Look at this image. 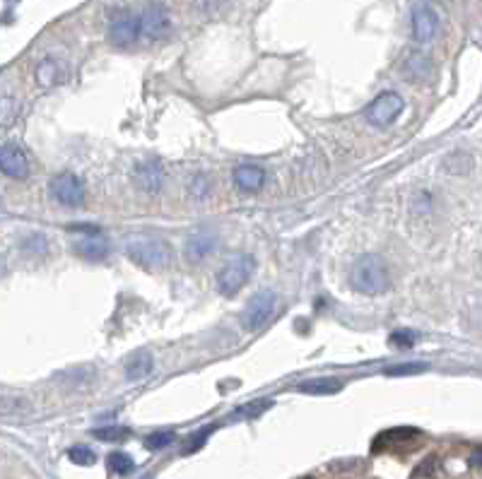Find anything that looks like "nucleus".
<instances>
[{
	"label": "nucleus",
	"mask_w": 482,
	"mask_h": 479,
	"mask_svg": "<svg viewBox=\"0 0 482 479\" xmlns=\"http://www.w3.org/2000/svg\"><path fill=\"white\" fill-rule=\"evenodd\" d=\"M234 183L239 190H248V193H256V190L263 188L265 183V171L256 164H241L234 169Z\"/></svg>",
	"instance_id": "nucleus-15"
},
{
	"label": "nucleus",
	"mask_w": 482,
	"mask_h": 479,
	"mask_svg": "<svg viewBox=\"0 0 482 479\" xmlns=\"http://www.w3.org/2000/svg\"><path fill=\"white\" fill-rule=\"evenodd\" d=\"M470 164H473V161H470L468 154H463V152L451 154V157L446 159V169H449L451 173H468Z\"/></svg>",
	"instance_id": "nucleus-28"
},
{
	"label": "nucleus",
	"mask_w": 482,
	"mask_h": 479,
	"mask_svg": "<svg viewBox=\"0 0 482 479\" xmlns=\"http://www.w3.org/2000/svg\"><path fill=\"white\" fill-rule=\"evenodd\" d=\"M430 367L422 362H410V364H401V367H389L386 369V374L389 376H415V374H422V371H427Z\"/></svg>",
	"instance_id": "nucleus-27"
},
{
	"label": "nucleus",
	"mask_w": 482,
	"mask_h": 479,
	"mask_svg": "<svg viewBox=\"0 0 482 479\" xmlns=\"http://www.w3.org/2000/svg\"><path fill=\"white\" fill-rule=\"evenodd\" d=\"M169 32H171V20L162 5H150V8L140 15V34L145 39L157 41V39H164Z\"/></svg>",
	"instance_id": "nucleus-9"
},
{
	"label": "nucleus",
	"mask_w": 482,
	"mask_h": 479,
	"mask_svg": "<svg viewBox=\"0 0 482 479\" xmlns=\"http://www.w3.org/2000/svg\"><path fill=\"white\" fill-rule=\"evenodd\" d=\"M256 270V260L248 253H234L231 258L224 260V265L217 270V292L222 296H236L241 292V287L251 279Z\"/></svg>",
	"instance_id": "nucleus-3"
},
{
	"label": "nucleus",
	"mask_w": 482,
	"mask_h": 479,
	"mask_svg": "<svg viewBox=\"0 0 482 479\" xmlns=\"http://www.w3.org/2000/svg\"><path fill=\"white\" fill-rule=\"evenodd\" d=\"M420 439H422V434L418 429H410V427L389 429V431H384V434H379L377 439H374L372 451L374 453H386V451H398V448H413Z\"/></svg>",
	"instance_id": "nucleus-8"
},
{
	"label": "nucleus",
	"mask_w": 482,
	"mask_h": 479,
	"mask_svg": "<svg viewBox=\"0 0 482 479\" xmlns=\"http://www.w3.org/2000/svg\"><path fill=\"white\" fill-rule=\"evenodd\" d=\"M92 436L97 441H104V443H121L130 436V429H126V427H104V429H94Z\"/></svg>",
	"instance_id": "nucleus-21"
},
{
	"label": "nucleus",
	"mask_w": 482,
	"mask_h": 479,
	"mask_svg": "<svg viewBox=\"0 0 482 479\" xmlns=\"http://www.w3.org/2000/svg\"><path fill=\"white\" fill-rule=\"evenodd\" d=\"M152 374V357L147 352H135L126 364L128 381H142L145 376Z\"/></svg>",
	"instance_id": "nucleus-17"
},
{
	"label": "nucleus",
	"mask_w": 482,
	"mask_h": 479,
	"mask_svg": "<svg viewBox=\"0 0 482 479\" xmlns=\"http://www.w3.org/2000/svg\"><path fill=\"white\" fill-rule=\"evenodd\" d=\"M5 272V262H3V258H0V275Z\"/></svg>",
	"instance_id": "nucleus-33"
},
{
	"label": "nucleus",
	"mask_w": 482,
	"mask_h": 479,
	"mask_svg": "<svg viewBox=\"0 0 482 479\" xmlns=\"http://www.w3.org/2000/svg\"><path fill=\"white\" fill-rule=\"evenodd\" d=\"M343 386L345 383L340 379H311L302 383L299 391L306 395H335L343 391Z\"/></svg>",
	"instance_id": "nucleus-18"
},
{
	"label": "nucleus",
	"mask_w": 482,
	"mask_h": 479,
	"mask_svg": "<svg viewBox=\"0 0 482 479\" xmlns=\"http://www.w3.org/2000/svg\"><path fill=\"white\" fill-rule=\"evenodd\" d=\"M470 463H473L475 467H482V448H480V451H475V453H473V458H470Z\"/></svg>",
	"instance_id": "nucleus-32"
},
{
	"label": "nucleus",
	"mask_w": 482,
	"mask_h": 479,
	"mask_svg": "<svg viewBox=\"0 0 482 479\" xmlns=\"http://www.w3.org/2000/svg\"><path fill=\"white\" fill-rule=\"evenodd\" d=\"M73 248L77 255H82L85 260H92V262L106 258V253H109V243H106L99 233L97 236H87L85 241H77Z\"/></svg>",
	"instance_id": "nucleus-16"
},
{
	"label": "nucleus",
	"mask_w": 482,
	"mask_h": 479,
	"mask_svg": "<svg viewBox=\"0 0 482 479\" xmlns=\"http://www.w3.org/2000/svg\"><path fill=\"white\" fill-rule=\"evenodd\" d=\"M135 181L145 193H159L162 190V183H164V171H162V164H159L157 159H150V161H142L138 166V171H135Z\"/></svg>",
	"instance_id": "nucleus-14"
},
{
	"label": "nucleus",
	"mask_w": 482,
	"mask_h": 479,
	"mask_svg": "<svg viewBox=\"0 0 482 479\" xmlns=\"http://www.w3.org/2000/svg\"><path fill=\"white\" fill-rule=\"evenodd\" d=\"M212 434V427L210 429H200L198 431V434H195L193 436V439H190V443H186V448H183V455H188V453H195V451H198V448L200 446H203V443H205V439H207V436H210Z\"/></svg>",
	"instance_id": "nucleus-31"
},
{
	"label": "nucleus",
	"mask_w": 482,
	"mask_h": 479,
	"mask_svg": "<svg viewBox=\"0 0 482 479\" xmlns=\"http://www.w3.org/2000/svg\"><path fill=\"white\" fill-rule=\"evenodd\" d=\"M68 458L73 460L75 465H82V467L97 463V455H94L92 448H87V446H73L68 451Z\"/></svg>",
	"instance_id": "nucleus-24"
},
{
	"label": "nucleus",
	"mask_w": 482,
	"mask_h": 479,
	"mask_svg": "<svg viewBox=\"0 0 482 479\" xmlns=\"http://www.w3.org/2000/svg\"><path fill=\"white\" fill-rule=\"evenodd\" d=\"M410 25H413V37L420 41V44H427L437 37L439 32V15L432 5L420 3L413 5V13H410Z\"/></svg>",
	"instance_id": "nucleus-7"
},
{
	"label": "nucleus",
	"mask_w": 482,
	"mask_h": 479,
	"mask_svg": "<svg viewBox=\"0 0 482 479\" xmlns=\"http://www.w3.org/2000/svg\"><path fill=\"white\" fill-rule=\"evenodd\" d=\"M389 345L398 347V350H410V347L415 345V333H410V330H396V333H391Z\"/></svg>",
	"instance_id": "nucleus-29"
},
{
	"label": "nucleus",
	"mask_w": 482,
	"mask_h": 479,
	"mask_svg": "<svg viewBox=\"0 0 482 479\" xmlns=\"http://www.w3.org/2000/svg\"><path fill=\"white\" fill-rule=\"evenodd\" d=\"M0 171L10 178H27L29 176V159L17 145L0 147Z\"/></svg>",
	"instance_id": "nucleus-12"
},
{
	"label": "nucleus",
	"mask_w": 482,
	"mask_h": 479,
	"mask_svg": "<svg viewBox=\"0 0 482 479\" xmlns=\"http://www.w3.org/2000/svg\"><path fill=\"white\" fill-rule=\"evenodd\" d=\"M109 470L114 475H128L133 470V458L126 453H111L109 455Z\"/></svg>",
	"instance_id": "nucleus-23"
},
{
	"label": "nucleus",
	"mask_w": 482,
	"mask_h": 479,
	"mask_svg": "<svg viewBox=\"0 0 482 479\" xmlns=\"http://www.w3.org/2000/svg\"><path fill=\"white\" fill-rule=\"evenodd\" d=\"M20 101L15 97H0V128H13L20 118Z\"/></svg>",
	"instance_id": "nucleus-20"
},
{
	"label": "nucleus",
	"mask_w": 482,
	"mask_h": 479,
	"mask_svg": "<svg viewBox=\"0 0 482 479\" xmlns=\"http://www.w3.org/2000/svg\"><path fill=\"white\" fill-rule=\"evenodd\" d=\"M140 37V17L133 13H123L114 17L109 27V41L114 46H130L135 44V39Z\"/></svg>",
	"instance_id": "nucleus-10"
},
{
	"label": "nucleus",
	"mask_w": 482,
	"mask_h": 479,
	"mask_svg": "<svg viewBox=\"0 0 482 479\" xmlns=\"http://www.w3.org/2000/svg\"><path fill=\"white\" fill-rule=\"evenodd\" d=\"M277 311V294L272 289H263L258 292V294H253L251 299H248L246 304V311H243V328L246 330H260V328L265 325L268 321L275 316Z\"/></svg>",
	"instance_id": "nucleus-5"
},
{
	"label": "nucleus",
	"mask_w": 482,
	"mask_h": 479,
	"mask_svg": "<svg viewBox=\"0 0 482 479\" xmlns=\"http://www.w3.org/2000/svg\"><path fill=\"white\" fill-rule=\"evenodd\" d=\"M434 477H437V458H427L425 463H420V467L413 472L410 479H434Z\"/></svg>",
	"instance_id": "nucleus-30"
},
{
	"label": "nucleus",
	"mask_w": 482,
	"mask_h": 479,
	"mask_svg": "<svg viewBox=\"0 0 482 479\" xmlns=\"http://www.w3.org/2000/svg\"><path fill=\"white\" fill-rule=\"evenodd\" d=\"M219 246V238H217V233L212 231V229H198V231H193L190 236L186 238V258L190 262H200V260H205L207 255H212L217 250Z\"/></svg>",
	"instance_id": "nucleus-11"
},
{
	"label": "nucleus",
	"mask_w": 482,
	"mask_h": 479,
	"mask_svg": "<svg viewBox=\"0 0 482 479\" xmlns=\"http://www.w3.org/2000/svg\"><path fill=\"white\" fill-rule=\"evenodd\" d=\"M49 190L56 197V202H61L63 207H80L85 202V183L73 171H63L53 176Z\"/></svg>",
	"instance_id": "nucleus-6"
},
{
	"label": "nucleus",
	"mask_w": 482,
	"mask_h": 479,
	"mask_svg": "<svg viewBox=\"0 0 482 479\" xmlns=\"http://www.w3.org/2000/svg\"><path fill=\"white\" fill-rule=\"evenodd\" d=\"M34 77H37V85L44 89L58 87L68 80V63L61 61V58H44V61L37 65Z\"/></svg>",
	"instance_id": "nucleus-13"
},
{
	"label": "nucleus",
	"mask_w": 482,
	"mask_h": 479,
	"mask_svg": "<svg viewBox=\"0 0 482 479\" xmlns=\"http://www.w3.org/2000/svg\"><path fill=\"white\" fill-rule=\"evenodd\" d=\"M350 284L355 292L367 296H379L391 287L389 267L377 253H367L352 265L350 270Z\"/></svg>",
	"instance_id": "nucleus-2"
},
{
	"label": "nucleus",
	"mask_w": 482,
	"mask_h": 479,
	"mask_svg": "<svg viewBox=\"0 0 482 479\" xmlns=\"http://www.w3.org/2000/svg\"><path fill=\"white\" fill-rule=\"evenodd\" d=\"M403 70H406V77H410V80H427L432 75V63L422 53H410Z\"/></svg>",
	"instance_id": "nucleus-19"
},
{
	"label": "nucleus",
	"mask_w": 482,
	"mask_h": 479,
	"mask_svg": "<svg viewBox=\"0 0 482 479\" xmlns=\"http://www.w3.org/2000/svg\"><path fill=\"white\" fill-rule=\"evenodd\" d=\"M32 405L22 398H0V415H25Z\"/></svg>",
	"instance_id": "nucleus-22"
},
{
	"label": "nucleus",
	"mask_w": 482,
	"mask_h": 479,
	"mask_svg": "<svg viewBox=\"0 0 482 479\" xmlns=\"http://www.w3.org/2000/svg\"><path fill=\"white\" fill-rule=\"evenodd\" d=\"M270 407H272V400H253V403L239 407V410H236V417L253 419V417H260L265 410H270Z\"/></svg>",
	"instance_id": "nucleus-25"
},
{
	"label": "nucleus",
	"mask_w": 482,
	"mask_h": 479,
	"mask_svg": "<svg viewBox=\"0 0 482 479\" xmlns=\"http://www.w3.org/2000/svg\"><path fill=\"white\" fill-rule=\"evenodd\" d=\"M406 109V101L396 92H384L365 109V121L374 128H389Z\"/></svg>",
	"instance_id": "nucleus-4"
},
{
	"label": "nucleus",
	"mask_w": 482,
	"mask_h": 479,
	"mask_svg": "<svg viewBox=\"0 0 482 479\" xmlns=\"http://www.w3.org/2000/svg\"><path fill=\"white\" fill-rule=\"evenodd\" d=\"M123 253L142 270H164L171 262V246L157 233H130L123 238Z\"/></svg>",
	"instance_id": "nucleus-1"
},
{
	"label": "nucleus",
	"mask_w": 482,
	"mask_h": 479,
	"mask_svg": "<svg viewBox=\"0 0 482 479\" xmlns=\"http://www.w3.org/2000/svg\"><path fill=\"white\" fill-rule=\"evenodd\" d=\"M174 439H176V436L171 434V431H154V434H150L145 439V446L150 448V451H162V448L171 446Z\"/></svg>",
	"instance_id": "nucleus-26"
}]
</instances>
